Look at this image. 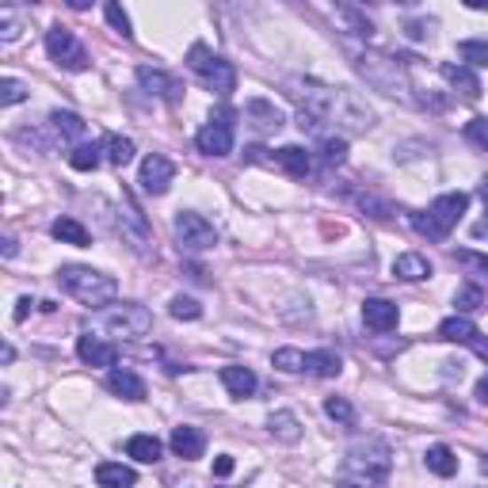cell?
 <instances>
[{
  "mask_svg": "<svg viewBox=\"0 0 488 488\" xmlns=\"http://www.w3.org/2000/svg\"><path fill=\"white\" fill-rule=\"evenodd\" d=\"M50 233H54V240H61V244H76V248H88V244H92L88 229L76 222V217H58V222L50 225Z\"/></svg>",
  "mask_w": 488,
  "mask_h": 488,
  "instance_id": "28",
  "label": "cell"
},
{
  "mask_svg": "<svg viewBox=\"0 0 488 488\" xmlns=\"http://www.w3.org/2000/svg\"><path fill=\"white\" fill-rule=\"evenodd\" d=\"M46 54L69 73L88 69V50L81 46V38H76L69 28H61V23H54V28L46 31Z\"/></svg>",
  "mask_w": 488,
  "mask_h": 488,
  "instance_id": "10",
  "label": "cell"
},
{
  "mask_svg": "<svg viewBox=\"0 0 488 488\" xmlns=\"http://www.w3.org/2000/svg\"><path fill=\"white\" fill-rule=\"evenodd\" d=\"M473 397H477L481 405H488V374H484V378L477 382V390H473Z\"/></svg>",
  "mask_w": 488,
  "mask_h": 488,
  "instance_id": "46",
  "label": "cell"
},
{
  "mask_svg": "<svg viewBox=\"0 0 488 488\" xmlns=\"http://www.w3.org/2000/svg\"><path fill=\"white\" fill-rule=\"evenodd\" d=\"M58 282L69 298L88 305V310H107V305L119 298V282L104 272H96V267H84V264L58 267Z\"/></svg>",
  "mask_w": 488,
  "mask_h": 488,
  "instance_id": "3",
  "label": "cell"
},
{
  "mask_svg": "<svg viewBox=\"0 0 488 488\" xmlns=\"http://www.w3.org/2000/svg\"><path fill=\"white\" fill-rule=\"evenodd\" d=\"M161 439L157 435H134L130 443H126V454H130L134 461H141V466H153V461H161Z\"/></svg>",
  "mask_w": 488,
  "mask_h": 488,
  "instance_id": "29",
  "label": "cell"
},
{
  "mask_svg": "<svg viewBox=\"0 0 488 488\" xmlns=\"http://www.w3.org/2000/svg\"><path fill=\"white\" fill-rule=\"evenodd\" d=\"M172 233H176V244L184 252H210L217 244V229L195 210H179L176 222H172Z\"/></svg>",
  "mask_w": 488,
  "mask_h": 488,
  "instance_id": "8",
  "label": "cell"
},
{
  "mask_svg": "<svg viewBox=\"0 0 488 488\" xmlns=\"http://www.w3.org/2000/svg\"><path fill=\"white\" fill-rule=\"evenodd\" d=\"M99 161H104V146H96V141H84V146H76L69 153V164L76 172H96Z\"/></svg>",
  "mask_w": 488,
  "mask_h": 488,
  "instance_id": "33",
  "label": "cell"
},
{
  "mask_svg": "<svg viewBox=\"0 0 488 488\" xmlns=\"http://www.w3.org/2000/svg\"><path fill=\"white\" fill-rule=\"evenodd\" d=\"M107 390L122 401H146V382H141L130 366H111L107 370Z\"/></svg>",
  "mask_w": 488,
  "mask_h": 488,
  "instance_id": "17",
  "label": "cell"
},
{
  "mask_svg": "<svg viewBox=\"0 0 488 488\" xmlns=\"http://www.w3.org/2000/svg\"><path fill=\"white\" fill-rule=\"evenodd\" d=\"M423 466H428L435 477H454V473H458V454L451 451V446L435 443V446H428V454H423Z\"/></svg>",
  "mask_w": 488,
  "mask_h": 488,
  "instance_id": "26",
  "label": "cell"
},
{
  "mask_svg": "<svg viewBox=\"0 0 488 488\" xmlns=\"http://www.w3.org/2000/svg\"><path fill=\"white\" fill-rule=\"evenodd\" d=\"M122 233L134 240V248H138V252H149V225H146L141 210H138L126 195H122Z\"/></svg>",
  "mask_w": 488,
  "mask_h": 488,
  "instance_id": "20",
  "label": "cell"
},
{
  "mask_svg": "<svg viewBox=\"0 0 488 488\" xmlns=\"http://www.w3.org/2000/svg\"><path fill=\"white\" fill-rule=\"evenodd\" d=\"M134 141L130 138H122V134H107L104 138V157L114 164V169H126V164L134 161Z\"/></svg>",
  "mask_w": 488,
  "mask_h": 488,
  "instance_id": "31",
  "label": "cell"
},
{
  "mask_svg": "<svg viewBox=\"0 0 488 488\" xmlns=\"http://www.w3.org/2000/svg\"><path fill=\"white\" fill-rule=\"evenodd\" d=\"M222 385L229 390V397H237V401H244V397L256 393V374L248 366H222Z\"/></svg>",
  "mask_w": 488,
  "mask_h": 488,
  "instance_id": "25",
  "label": "cell"
},
{
  "mask_svg": "<svg viewBox=\"0 0 488 488\" xmlns=\"http://www.w3.org/2000/svg\"><path fill=\"white\" fill-rule=\"evenodd\" d=\"M336 488H358V484H348V481H336Z\"/></svg>",
  "mask_w": 488,
  "mask_h": 488,
  "instance_id": "49",
  "label": "cell"
},
{
  "mask_svg": "<svg viewBox=\"0 0 488 488\" xmlns=\"http://www.w3.org/2000/svg\"><path fill=\"white\" fill-rule=\"evenodd\" d=\"M477 191H481V199H484V202H488V179H484V184H481V187H477Z\"/></svg>",
  "mask_w": 488,
  "mask_h": 488,
  "instance_id": "48",
  "label": "cell"
},
{
  "mask_svg": "<svg viewBox=\"0 0 488 488\" xmlns=\"http://www.w3.org/2000/svg\"><path fill=\"white\" fill-rule=\"evenodd\" d=\"M267 431H272L279 443H298L302 439V423L294 413H272L267 416Z\"/></svg>",
  "mask_w": 488,
  "mask_h": 488,
  "instance_id": "30",
  "label": "cell"
},
{
  "mask_svg": "<svg viewBox=\"0 0 488 488\" xmlns=\"http://www.w3.org/2000/svg\"><path fill=\"white\" fill-rule=\"evenodd\" d=\"M466 141H473L477 149L488 153V119H484V114H477V119L466 122Z\"/></svg>",
  "mask_w": 488,
  "mask_h": 488,
  "instance_id": "42",
  "label": "cell"
},
{
  "mask_svg": "<svg viewBox=\"0 0 488 488\" xmlns=\"http://www.w3.org/2000/svg\"><path fill=\"white\" fill-rule=\"evenodd\" d=\"M343 370V358L336 351H310L305 355V374H313V378H336Z\"/></svg>",
  "mask_w": 488,
  "mask_h": 488,
  "instance_id": "27",
  "label": "cell"
},
{
  "mask_svg": "<svg viewBox=\"0 0 488 488\" xmlns=\"http://www.w3.org/2000/svg\"><path fill=\"white\" fill-rule=\"evenodd\" d=\"M272 366L282 370V374H305V351L298 348H279L272 355Z\"/></svg>",
  "mask_w": 488,
  "mask_h": 488,
  "instance_id": "35",
  "label": "cell"
},
{
  "mask_svg": "<svg viewBox=\"0 0 488 488\" xmlns=\"http://www.w3.org/2000/svg\"><path fill=\"white\" fill-rule=\"evenodd\" d=\"M76 355H81L84 366H114V363H119V348L107 343V340H99V336H92V332H84V336L76 340Z\"/></svg>",
  "mask_w": 488,
  "mask_h": 488,
  "instance_id": "14",
  "label": "cell"
},
{
  "mask_svg": "<svg viewBox=\"0 0 488 488\" xmlns=\"http://www.w3.org/2000/svg\"><path fill=\"white\" fill-rule=\"evenodd\" d=\"M317 153H320V164H325V169H340V164L348 161V138L325 134V138H320V146H317Z\"/></svg>",
  "mask_w": 488,
  "mask_h": 488,
  "instance_id": "32",
  "label": "cell"
},
{
  "mask_svg": "<svg viewBox=\"0 0 488 488\" xmlns=\"http://www.w3.org/2000/svg\"><path fill=\"white\" fill-rule=\"evenodd\" d=\"M272 164H279L287 176H294V179H305L313 172V157L305 153L302 146H282V149H275V157H272Z\"/></svg>",
  "mask_w": 488,
  "mask_h": 488,
  "instance_id": "19",
  "label": "cell"
},
{
  "mask_svg": "<svg viewBox=\"0 0 488 488\" xmlns=\"http://www.w3.org/2000/svg\"><path fill=\"white\" fill-rule=\"evenodd\" d=\"M431 275H435V267L428 256H420V252H401L393 260V279H401V282H423Z\"/></svg>",
  "mask_w": 488,
  "mask_h": 488,
  "instance_id": "18",
  "label": "cell"
},
{
  "mask_svg": "<svg viewBox=\"0 0 488 488\" xmlns=\"http://www.w3.org/2000/svg\"><path fill=\"white\" fill-rule=\"evenodd\" d=\"M287 92H290V99H298L302 104V114L305 119H313L317 130H320V122L343 126V130H351V134H363V130L374 126V111H370L355 92H348V88H328L320 81L290 76Z\"/></svg>",
  "mask_w": 488,
  "mask_h": 488,
  "instance_id": "1",
  "label": "cell"
},
{
  "mask_svg": "<svg viewBox=\"0 0 488 488\" xmlns=\"http://www.w3.org/2000/svg\"><path fill=\"white\" fill-rule=\"evenodd\" d=\"M355 69L366 76V84H374L378 92L385 96H401L405 104H413V81H408L405 66L397 58H385V54H374V50H366V54L355 58Z\"/></svg>",
  "mask_w": 488,
  "mask_h": 488,
  "instance_id": "5",
  "label": "cell"
},
{
  "mask_svg": "<svg viewBox=\"0 0 488 488\" xmlns=\"http://www.w3.org/2000/svg\"><path fill=\"white\" fill-rule=\"evenodd\" d=\"M454 256H458V264H466V267H473V272L488 275V256H481V252H454Z\"/></svg>",
  "mask_w": 488,
  "mask_h": 488,
  "instance_id": "43",
  "label": "cell"
},
{
  "mask_svg": "<svg viewBox=\"0 0 488 488\" xmlns=\"http://www.w3.org/2000/svg\"><path fill=\"white\" fill-rule=\"evenodd\" d=\"M363 320H366L370 332L385 336V332L397 328V320H401V310H397V302H390V298H366V302H363Z\"/></svg>",
  "mask_w": 488,
  "mask_h": 488,
  "instance_id": "13",
  "label": "cell"
},
{
  "mask_svg": "<svg viewBox=\"0 0 488 488\" xmlns=\"http://www.w3.org/2000/svg\"><path fill=\"white\" fill-rule=\"evenodd\" d=\"M443 73V81L454 88V92H461V99H481V81H477V73H473L469 66H454V61H443L439 66Z\"/></svg>",
  "mask_w": 488,
  "mask_h": 488,
  "instance_id": "16",
  "label": "cell"
},
{
  "mask_svg": "<svg viewBox=\"0 0 488 488\" xmlns=\"http://www.w3.org/2000/svg\"><path fill=\"white\" fill-rule=\"evenodd\" d=\"M172 179H176V164L164 157V153H149L146 161H141V176H138V184L146 195H164V191L172 187Z\"/></svg>",
  "mask_w": 488,
  "mask_h": 488,
  "instance_id": "11",
  "label": "cell"
},
{
  "mask_svg": "<svg viewBox=\"0 0 488 488\" xmlns=\"http://www.w3.org/2000/svg\"><path fill=\"white\" fill-rule=\"evenodd\" d=\"M244 114H248L252 119V126L256 130H264V134H272V130H282V111L275 107V104H267V99H248V104H244Z\"/></svg>",
  "mask_w": 488,
  "mask_h": 488,
  "instance_id": "21",
  "label": "cell"
},
{
  "mask_svg": "<svg viewBox=\"0 0 488 488\" xmlns=\"http://www.w3.org/2000/svg\"><path fill=\"white\" fill-rule=\"evenodd\" d=\"M23 99H28V84L16 81V76H4V81H0V104L16 107V104H23Z\"/></svg>",
  "mask_w": 488,
  "mask_h": 488,
  "instance_id": "38",
  "label": "cell"
},
{
  "mask_svg": "<svg viewBox=\"0 0 488 488\" xmlns=\"http://www.w3.org/2000/svg\"><path fill=\"white\" fill-rule=\"evenodd\" d=\"M20 35H23L20 12L16 8H0V38H4V43H16Z\"/></svg>",
  "mask_w": 488,
  "mask_h": 488,
  "instance_id": "40",
  "label": "cell"
},
{
  "mask_svg": "<svg viewBox=\"0 0 488 488\" xmlns=\"http://www.w3.org/2000/svg\"><path fill=\"white\" fill-rule=\"evenodd\" d=\"M439 336L446 340V343H466V348H473V343L481 340V332H477V325H473L469 317H446L443 325H439Z\"/></svg>",
  "mask_w": 488,
  "mask_h": 488,
  "instance_id": "24",
  "label": "cell"
},
{
  "mask_svg": "<svg viewBox=\"0 0 488 488\" xmlns=\"http://www.w3.org/2000/svg\"><path fill=\"white\" fill-rule=\"evenodd\" d=\"M99 320H104V328L111 336H122V340H141L153 332V313L138 302H114L99 313Z\"/></svg>",
  "mask_w": 488,
  "mask_h": 488,
  "instance_id": "7",
  "label": "cell"
},
{
  "mask_svg": "<svg viewBox=\"0 0 488 488\" xmlns=\"http://www.w3.org/2000/svg\"><path fill=\"white\" fill-rule=\"evenodd\" d=\"M169 313H172L176 320H199V317H202V305H199L195 298H184V294H176L172 305H169Z\"/></svg>",
  "mask_w": 488,
  "mask_h": 488,
  "instance_id": "39",
  "label": "cell"
},
{
  "mask_svg": "<svg viewBox=\"0 0 488 488\" xmlns=\"http://www.w3.org/2000/svg\"><path fill=\"white\" fill-rule=\"evenodd\" d=\"M481 305H484L481 287H461V290L454 294V310H458V317H466V313H473V310H481Z\"/></svg>",
  "mask_w": 488,
  "mask_h": 488,
  "instance_id": "37",
  "label": "cell"
},
{
  "mask_svg": "<svg viewBox=\"0 0 488 488\" xmlns=\"http://www.w3.org/2000/svg\"><path fill=\"white\" fill-rule=\"evenodd\" d=\"M169 446H172L176 458L191 461V458H202V451H207V435H202L195 423H179V428H172Z\"/></svg>",
  "mask_w": 488,
  "mask_h": 488,
  "instance_id": "15",
  "label": "cell"
},
{
  "mask_svg": "<svg viewBox=\"0 0 488 488\" xmlns=\"http://www.w3.org/2000/svg\"><path fill=\"white\" fill-rule=\"evenodd\" d=\"M233 469H237V461L229 458V454H217V458H214V477H229Z\"/></svg>",
  "mask_w": 488,
  "mask_h": 488,
  "instance_id": "44",
  "label": "cell"
},
{
  "mask_svg": "<svg viewBox=\"0 0 488 488\" xmlns=\"http://www.w3.org/2000/svg\"><path fill=\"white\" fill-rule=\"evenodd\" d=\"M390 469H393L390 443L370 435V439H355L348 446V458H343V466H340V481L358 484V488H382L390 481Z\"/></svg>",
  "mask_w": 488,
  "mask_h": 488,
  "instance_id": "2",
  "label": "cell"
},
{
  "mask_svg": "<svg viewBox=\"0 0 488 488\" xmlns=\"http://www.w3.org/2000/svg\"><path fill=\"white\" fill-rule=\"evenodd\" d=\"M481 473H488V458H484V461H481Z\"/></svg>",
  "mask_w": 488,
  "mask_h": 488,
  "instance_id": "50",
  "label": "cell"
},
{
  "mask_svg": "<svg viewBox=\"0 0 488 488\" xmlns=\"http://www.w3.org/2000/svg\"><path fill=\"white\" fill-rule=\"evenodd\" d=\"M50 126H54V134H58L61 141H69L73 149L84 146L81 138L88 134V126H84L81 114H73V111H54V114H50Z\"/></svg>",
  "mask_w": 488,
  "mask_h": 488,
  "instance_id": "23",
  "label": "cell"
},
{
  "mask_svg": "<svg viewBox=\"0 0 488 488\" xmlns=\"http://www.w3.org/2000/svg\"><path fill=\"white\" fill-rule=\"evenodd\" d=\"M31 305H35L31 298H20V302H16V320H28V313H31Z\"/></svg>",
  "mask_w": 488,
  "mask_h": 488,
  "instance_id": "45",
  "label": "cell"
},
{
  "mask_svg": "<svg viewBox=\"0 0 488 488\" xmlns=\"http://www.w3.org/2000/svg\"><path fill=\"white\" fill-rule=\"evenodd\" d=\"M104 16H107V23H111V28L119 31L122 38H134V31H130V16L122 12V4H114V0H111V4H104Z\"/></svg>",
  "mask_w": 488,
  "mask_h": 488,
  "instance_id": "41",
  "label": "cell"
},
{
  "mask_svg": "<svg viewBox=\"0 0 488 488\" xmlns=\"http://www.w3.org/2000/svg\"><path fill=\"white\" fill-rule=\"evenodd\" d=\"M325 413H328V420L343 423V428H351V423H355V408H351L348 397H328V401H325Z\"/></svg>",
  "mask_w": 488,
  "mask_h": 488,
  "instance_id": "36",
  "label": "cell"
},
{
  "mask_svg": "<svg viewBox=\"0 0 488 488\" xmlns=\"http://www.w3.org/2000/svg\"><path fill=\"white\" fill-rule=\"evenodd\" d=\"M477 237H488V210H484V222L477 225Z\"/></svg>",
  "mask_w": 488,
  "mask_h": 488,
  "instance_id": "47",
  "label": "cell"
},
{
  "mask_svg": "<svg viewBox=\"0 0 488 488\" xmlns=\"http://www.w3.org/2000/svg\"><path fill=\"white\" fill-rule=\"evenodd\" d=\"M233 119L237 114L229 107H217L210 114V122L195 134L199 153H207V157H229V153H233Z\"/></svg>",
  "mask_w": 488,
  "mask_h": 488,
  "instance_id": "9",
  "label": "cell"
},
{
  "mask_svg": "<svg viewBox=\"0 0 488 488\" xmlns=\"http://www.w3.org/2000/svg\"><path fill=\"white\" fill-rule=\"evenodd\" d=\"M96 484L99 488H134L138 484V473L122 461H99L96 466Z\"/></svg>",
  "mask_w": 488,
  "mask_h": 488,
  "instance_id": "22",
  "label": "cell"
},
{
  "mask_svg": "<svg viewBox=\"0 0 488 488\" xmlns=\"http://www.w3.org/2000/svg\"><path fill=\"white\" fill-rule=\"evenodd\" d=\"M138 84L146 88L149 96L164 99V104H179V96H184V84L169 76L164 69H153V66H138Z\"/></svg>",
  "mask_w": 488,
  "mask_h": 488,
  "instance_id": "12",
  "label": "cell"
},
{
  "mask_svg": "<svg viewBox=\"0 0 488 488\" xmlns=\"http://www.w3.org/2000/svg\"><path fill=\"white\" fill-rule=\"evenodd\" d=\"M187 69L195 73L217 99H229V96L237 92V69L229 66L225 58H217L207 43H195V46L187 50Z\"/></svg>",
  "mask_w": 488,
  "mask_h": 488,
  "instance_id": "6",
  "label": "cell"
},
{
  "mask_svg": "<svg viewBox=\"0 0 488 488\" xmlns=\"http://www.w3.org/2000/svg\"><path fill=\"white\" fill-rule=\"evenodd\" d=\"M458 58L473 69H484L488 66V38H461L458 43Z\"/></svg>",
  "mask_w": 488,
  "mask_h": 488,
  "instance_id": "34",
  "label": "cell"
},
{
  "mask_svg": "<svg viewBox=\"0 0 488 488\" xmlns=\"http://www.w3.org/2000/svg\"><path fill=\"white\" fill-rule=\"evenodd\" d=\"M469 210V195L466 191H446V195H439L431 202L423 214H408V222H413V229L420 237L428 240H446L451 237V229L461 222V214Z\"/></svg>",
  "mask_w": 488,
  "mask_h": 488,
  "instance_id": "4",
  "label": "cell"
}]
</instances>
